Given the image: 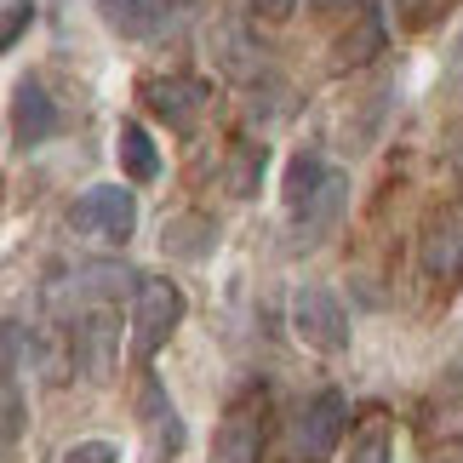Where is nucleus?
Listing matches in <instances>:
<instances>
[{
    "label": "nucleus",
    "mask_w": 463,
    "mask_h": 463,
    "mask_svg": "<svg viewBox=\"0 0 463 463\" xmlns=\"http://www.w3.org/2000/svg\"><path fill=\"white\" fill-rule=\"evenodd\" d=\"M137 418H144V435H149V463H177L189 447V430L177 418V406L166 401V389L155 378H144V395H137Z\"/></svg>",
    "instance_id": "7"
},
{
    "label": "nucleus",
    "mask_w": 463,
    "mask_h": 463,
    "mask_svg": "<svg viewBox=\"0 0 463 463\" xmlns=\"http://www.w3.org/2000/svg\"><path fill=\"white\" fill-rule=\"evenodd\" d=\"M177 0H98L103 24H109L120 41H149V34L172 17Z\"/></svg>",
    "instance_id": "10"
},
{
    "label": "nucleus",
    "mask_w": 463,
    "mask_h": 463,
    "mask_svg": "<svg viewBox=\"0 0 463 463\" xmlns=\"http://www.w3.org/2000/svg\"><path fill=\"white\" fill-rule=\"evenodd\" d=\"M344 395L337 389H320V395H309L304 406H298V418H292V447L304 463H326L337 452V440H344Z\"/></svg>",
    "instance_id": "5"
},
{
    "label": "nucleus",
    "mask_w": 463,
    "mask_h": 463,
    "mask_svg": "<svg viewBox=\"0 0 463 463\" xmlns=\"http://www.w3.org/2000/svg\"><path fill=\"white\" fill-rule=\"evenodd\" d=\"M344 201H349V172L326 166L320 155H298L287 166V218L304 241L326 235L337 223V212H344Z\"/></svg>",
    "instance_id": "1"
},
{
    "label": "nucleus",
    "mask_w": 463,
    "mask_h": 463,
    "mask_svg": "<svg viewBox=\"0 0 463 463\" xmlns=\"http://www.w3.org/2000/svg\"><path fill=\"white\" fill-rule=\"evenodd\" d=\"M184 326V287L166 275H149L132 287V354L137 361H155L160 344Z\"/></svg>",
    "instance_id": "2"
},
{
    "label": "nucleus",
    "mask_w": 463,
    "mask_h": 463,
    "mask_svg": "<svg viewBox=\"0 0 463 463\" xmlns=\"http://www.w3.org/2000/svg\"><path fill=\"white\" fill-rule=\"evenodd\" d=\"M58 132V109H52V98H46V86L41 80H24L12 92V137L24 149H34V144H46V137Z\"/></svg>",
    "instance_id": "9"
},
{
    "label": "nucleus",
    "mask_w": 463,
    "mask_h": 463,
    "mask_svg": "<svg viewBox=\"0 0 463 463\" xmlns=\"http://www.w3.org/2000/svg\"><path fill=\"white\" fill-rule=\"evenodd\" d=\"M315 12H344V6H354V0H309Z\"/></svg>",
    "instance_id": "20"
},
{
    "label": "nucleus",
    "mask_w": 463,
    "mask_h": 463,
    "mask_svg": "<svg viewBox=\"0 0 463 463\" xmlns=\"http://www.w3.org/2000/svg\"><path fill=\"white\" fill-rule=\"evenodd\" d=\"M24 17H34L29 0H12L6 6V46H17V34H24Z\"/></svg>",
    "instance_id": "17"
},
{
    "label": "nucleus",
    "mask_w": 463,
    "mask_h": 463,
    "mask_svg": "<svg viewBox=\"0 0 463 463\" xmlns=\"http://www.w3.org/2000/svg\"><path fill=\"white\" fill-rule=\"evenodd\" d=\"M258 447H263L258 412H252V406H235V412L218 423V440H212V463H258Z\"/></svg>",
    "instance_id": "11"
},
{
    "label": "nucleus",
    "mask_w": 463,
    "mask_h": 463,
    "mask_svg": "<svg viewBox=\"0 0 463 463\" xmlns=\"http://www.w3.org/2000/svg\"><path fill=\"white\" fill-rule=\"evenodd\" d=\"M292 332L304 337L315 354H344L349 349V309L337 304V292L304 287L292 298Z\"/></svg>",
    "instance_id": "4"
},
{
    "label": "nucleus",
    "mask_w": 463,
    "mask_h": 463,
    "mask_svg": "<svg viewBox=\"0 0 463 463\" xmlns=\"http://www.w3.org/2000/svg\"><path fill=\"white\" fill-rule=\"evenodd\" d=\"M69 223H75L80 235H92V241L127 246V241H132V229H137V194H132V189H120V184H98V189H86L80 201H75Z\"/></svg>",
    "instance_id": "3"
},
{
    "label": "nucleus",
    "mask_w": 463,
    "mask_h": 463,
    "mask_svg": "<svg viewBox=\"0 0 463 463\" xmlns=\"http://www.w3.org/2000/svg\"><path fill=\"white\" fill-rule=\"evenodd\" d=\"M423 269H430L435 280H452L463 275V241L452 235V229H430V241H423Z\"/></svg>",
    "instance_id": "13"
},
{
    "label": "nucleus",
    "mask_w": 463,
    "mask_h": 463,
    "mask_svg": "<svg viewBox=\"0 0 463 463\" xmlns=\"http://www.w3.org/2000/svg\"><path fill=\"white\" fill-rule=\"evenodd\" d=\"M137 103L155 109L172 132H189L194 120H201V109H206V86L184 80V75H149L144 86H137Z\"/></svg>",
    "instance_id": "6"
},
{
    "label": "nucleus",
    "mask_w": 463,
    "mask_h": 463,
    "mask_svg": "<svg viewBox=\"0 0 463 463\" xmlns=\"http://www.w3.org/2000/svg\"><path fill=\"white\" fill-rule=\"evenodd\" d=\"M447 463H463V452H458V458H447Z\"/></svg>",
    "instance_id": "22"
},
{
    "label": "nucleus",
    "mask_w": 463,
    "mask_h": 463,
    "mask_svg": "<svg viewBox=\"0 0 463 463\" xmlns=\"http://www.w3.org/2000/svg\"><path fill=\"white\" fill-rule=\"evenodd\" d=\"M452 383H458V389H463V361H458V366H452Z\"/></svg>",
    "instance_id": "21"
},
{
    "label": "nucleus",
    "mask_w": 463,
    "mask_h": 463,
    "mask_svg": "<svg viewBox=\"0 0 463 463\" xmlns=\"http://www.w3.org/2000/svg\"><path fill=\"white\" fill-rule=\"evenodd\" d=\"M115 149H120V166H127L132 184H155L160 177V155H155V137L137 127V120H120L115 132Z\"/></svg>",
    "instance_id": "12"
},
{
    "label": "nucleus",
    "mask_w": 463,
    "mask_h": 463,
    "mask_svg": "<svg viewBox=\"0 0 463 463\" xmlns=\"http://www.w3.org/2000/svg\"><path fill=\"white\" fill-rule=\"evenodd\" d=\"M63 463H120V452L109 440H75V447L63 452Z\"/></svg>",
    "instance_id": "15"
},
{
    "label": "nucleus",
    "mask_w": 463,
    "mask_h": 463,
    "mask_svg": "<svg viewBox=\"0 0 463 463\" xmlns=\"http://www.w3.org/2000/svg\"><path fill=\"white\" fill-rule=\"evenodd\" d=\"M349 463H389V430L383 423H372V430L349 447Z\"/></svg>",
    "instance_id": "14"
},
{
    "label": "nucleus",
    "mask_w": 463,
    "mask_h": 463,
    "mask_svg": "<svg viewBox=\"0 0 463 463\" xmlns=\"http://www.w3.org/2000/svg\"><path fill=\"white\" fill-rule=\"evenodd\" d=\"M440 6H447V0H401V17H406L412 29H423V24H430V17H435Z\"/></svg>",
    "instance_id": "16"
},
{
    "label": "nucleus",
    "mask_w": 463,
    "mask_h": 463,
    "mask_svg": "<svg viewBox=\"0 0 463 463\" xmlns=\"http://www.w3.org/2000/svg\"><path fill=\"white\" fill-rule=\"evenodd\" d=\"M447 86L463 92V34H458V46H452V58H447Z\"/></svg>",
    "instance_id": "19"
},
{
    "label": "nucleus",
    "mask_w": 463,
    "mask_h": 463,
    "mask_svg": "<svg viewBox=\"0 0 463 463\" xmlns=\"http://www.w3.org/2000/svg\"><path fill=\"white\" fill-rule=\"evenodd\" d=\"M75 354L86 366V378L109 383L115 378V354H120V320L109 304H92L80 320H75Z\"/></svg>",
    "instance_id": "8"
},
{
    "label": "nucleus",
    "mask_w": 463,
    "mask_h": 463,
    "mask_svg": "<svg viewBox=\"0 0 463 463\" xmlns=\"http://www.w3.org/2000/svg\"><path fill=\"white\" fill-rule=\"evenodd\" d=\"M258 6V17H269V24H280V17H292V6L298 0H252Z\"/></svg>",
    "instance_id": "18"
}]
</instances>
